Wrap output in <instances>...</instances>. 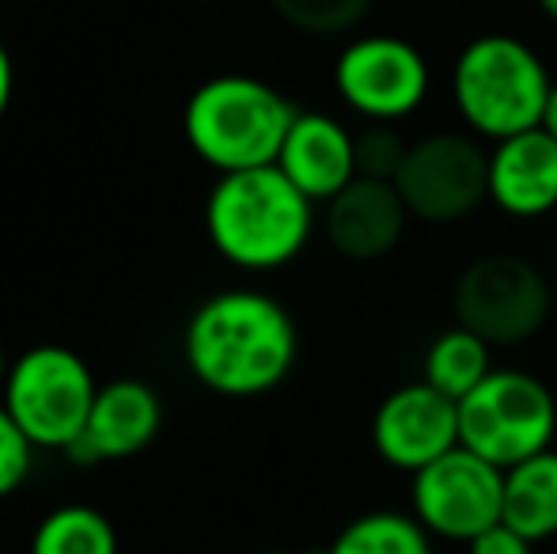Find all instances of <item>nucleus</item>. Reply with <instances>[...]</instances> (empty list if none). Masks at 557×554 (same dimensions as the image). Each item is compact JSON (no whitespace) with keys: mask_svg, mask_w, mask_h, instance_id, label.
I'll return each mask as SVG.
<instances>
[{"mask_svg":"<svg viewBox=\"0 0 557 554\" xmlns=\"http://www.w3.org/2000/svg\"><path fill=\"white\" fill-rule=\"evenodd\" d=\"M300 357L296 319L262 288H224L190 311L183 361L206 392L221 399H258L293 377Z\"/></svg>","mask_w":557,"mask_h":554,"instance_id":"nucleus-1","label":"nucleus"},{"mask_svg":"<svg viewBox=\"0 0 557 554\" xmlns=\"http://www.w3.org/2000/svg\"><path fill=\"white\" fill-rule=\"evenodd\" d=\"M315 229V201L277 163L216 175L206 198L209 244L243 274L285 270L308 251Z\"/></svg>","mask_w":557,"mask_h":554,"instance_id":"nucleus-2","label":"nucleus"},{"mask_svg":"<svg viewBox=\"0 0 557 554\" xmlns=\"http://www.w3.org/2000/svg\"><path fill=\"white\" fill-rule=\"evenodd\" d=\"M451 103L467 134L482 140H505L523 130L543 126L554 76L535 46L523 38L493 30L478 35L455 53Z\"/></svg>","mask_w":557,"mask_h":554,"instance_id":"nucleus-3","label":"nucleus"},{"mask_svg":"<svg viewBox=\"0 0 557 554\" xmlns=\"http://www.w3.org/2000/svg\"><path fill=\"white\" fill-rule=\"evenodd\" d=\"M296 107L273 84L247 73H221L186 99L183 134L190 152L216 175L277 163Z\"/></svg>","mask_w":557,"mask_h":554,"instance_id":"nucleus-4","label":"nucleus"},{"mask_svg":"<svg viewBox=\"0 0 557 554\" xmlns=\"http://www.w3.org/2000/svg\"><path fill=\"white\" fill-rule=\"evenodd\" d=\"M96 395V372L73 346L38 342L12 357L0 407L38 452H65L88 426Z\"/></svg>","mask_w":557,"mask_h":554,"instance_id":"nucleus-5","label":"nucleus"},{"mask_svg":"<svg viewBox=\"0 0 557 554\" xmlns=\"http://www.w3.org/2000/svg\"><path fill=\"white\" fill-rule=\"evenodd\" d=\"M557 395L528 369H493L467 399H459V444L500 471L554 448Z\"/></svg>","mask_w":557,"mask_h":554,"instance_id":"nucleus-6","label":"nucleus"},{"mask_svg":"<svg viewBox=\"0 0 557 554\" xmlns=\"http://www.w3.org/2000/svg\"><path fill=\"white\" fill-rule=\"evenodd\" d=\"M455 319L482 334L493 349L523 346L554 316L550 278L523 255L490 251L462 267L451 293Z\"/></svg>","mask_w":557,"mask_h":554,"instance_id":"nucleus-7","label":"nucleus"},{"mask_svg":"<svg viewBox=\"0 0 557 554\" xmlns=\"http://www.w3.org/2000/svg\"><path fill=\"white\" fill-rule=\"evenodd\" d=\"M413 221L459 224L490 201V148L462 130H436L410 140L395 175Z\"/></svg>","mask_w":557,"mask_h":554,"instance_id":"nucleus-8","label":"nucleus"},{"mask_svg":"<svg viewBox=\"0 0 557 554\" xmlns=\"http://www.w3.org/2000/svg\"><path fill=\"white\" fill-rule=\"evenodd\" d=\"M334 91L364 122H406L425 107L433 69L398 35H360L334 61Z\"/></svg>","mask_w":557,"mask_h":554,"instance_id":"nucleus-9","label":"nucleus"},{"mask_svg":"<svg viewBox=\"0 0 557 554\" xmlns=\"http://www.w3.org/2000/svg\"><path fill=\"white\" fill-rule=\"evenodd\" d=\"M500 509L505 471L462 444L410 475V513L433 540L470 543L485 528L500 525Z\"/></svg>","mask_w":557,"mask_h":554,"instance_id":"nucleus-10","label":"nucleus"},{"mask_svg":"<svg viewBox=\"0 0 557 554\" xmlns=\"http://www.w3.org/2000/svg\"><path fill=\"white\" fill-rule=\"evenodd\" d=\"M459 444V403L413 380L387 395L372 415V448L391 471L418 475Z\"/></svg>","mask_w":557,"mask_h":554,"instance_id":"nucleus-11","label":"nucleus"},{"mask_svg":"<svg viewBox=\"0 0 557 554\" xmlns=\"http://www.w3.org/2000/svg\"><path fill=\"white\" fill-rule=\"evenodd\" d=\"M413 213L391 178L357 175L323 206V236L349 262H380L398 251Z\"/></svg>","mask_w":557,"mask_h":554,"instance_id":"nucleus-12","label":"nucleus"},{"mask_svg":"<svg viewBox=\"0 0 557 554\" xmlns=\"http://www.w3.org/2000/svg\"><path fill=\"white\" fill-rule=\"evenodd\" d=\"M163 403L152 384L133 377H117L111 384H99L96 407L84 426V433L69 444L61 456L76 467H99L114 459H129L145 452L160 436Z\"/></svg>","mask_w":557,"mask_h":554,"instance_id":"nucleus-13","label":"nucleus"},{"mask_svg":"<svg viewBox=\"0 0 557 554\" xmlns=\"http://www.w3.org/2000/svg\"><path fill=\"white\" fill-rule=\"evenodd\" d=\"M490 206L523 224L557 209V140L543 126L490 145Z\"/></svg>","mask_w":557,"mask_h":554,"instance_id":"nucleus-14","label":"nucleus"},{"mask_svg":"<svg viewBox=\"0 0 557 554\" xmlns=\"http://www.w3.org/2000/svg\"><path fill=\"white\" fill-rule=\"evenodd\" d=\"M277 168L315 206H326L334 194H342L360 175L357 134L326 111H296L285 145H281Z\"/></svg>","mask_w":557,"mask_h":554,"instance_id":"nucleus-15","label":"nucleus"},{"mask_svg":"<svg viewBox=\"0 0 557 554\" xmlns=\"http://www.w3.org/2000/svg\"><path fill=\"white\" fill-rule=\"evenodd\" d=\"M500 520L528 535L531 543H546L557 535V448L528 456L505 467V509Z\"/></svg>","mask_w":557,"mask_h":554,"instance_id":"nucleus-16","label":"nucleus"},{"mask_svg":"<svg viewBox=\"0 0 557 554\" xmlns=\"http://www.w3.org/2000/svg\"><path fill=\"white\" fill-rule=\"evenodd\" d=\"M493 369H497V365H493L490 342L470 331V327L455 323L429 342L425 361H421V380H429L436 392H444L447 399L459 403V399H467Z\"/></svg>","mask_w":557,"mask_h":554,"instance_id":"nucleus-17","label":"nucleus"},{"mask_svg":"<svg viewBox=\"0 0 557 554\" xmlns=\"http://www.w3.org/2000/svg\"><path fill=\"white\" fill-rule=\"evenodd\" d=\"M27 554H117V528L96 505H58L35 525Z\"/></svg>","mask_w":557,"mask_h":554,"instance_id":"nucleus-18","label":"nucleus"},{"mask_svg":"<svg viewBox=\"0 0 557 554\" xmlns=\"http://www.w3.org/2000/svg\"><path fill=\"white\" fill-rule=\"evenodd\" d=\"M326 554H433V535L413 513L372 509L349 520Z\"/></svg>","mask_w":557,"mask_h":554,"instance_id":"nucleus-19","label":"nucleus"},{"mask_svg":"<svg viewBox=\"0 0 557 554\" xmlns=\"http://www.w3.org/2000/svg\"><path fill=\"white\" fill-rule=\"evenodd\" d=\"M375 0H270L281 23H288L300 35L334 38L360 27L372 12Z\"/></svg>","mask_w":557,"mask_h":554,"instance_id":"nucleus-20","label":"nucleus"},{"mask_svg":"<svg viewBox=\"0 0 557 554\" xmlns=\"http://www.w3.org/2000/svg\"><path fill=\"white\" fill-rule=\"evenodd\" d=\"M410 140L398 134L395 122H368L357 134V171L368 178H391L395 183L398 168L406 160Z\"/></svg>","mask_w":557,"mask_h":554,"instance_id":"nucleus-21","label":"nucleus"},{"mask_svg":"<svg viewBox=\"0 0 557 554\" xmlns=\"http://www.w3.org/2000/svg\"><path fill=\"white\" fill-rule=\"evenodd\" d=\"M35 444L23 436V429L15 426L12 415L0 407V502L15 494L23 482L35 471Z\"/></svg>","mask_w":557,"mask_h":554,"instance_id":"nucleus-22","label":"nucleus"},{"mask_svg":"<svg viewBox=\"0 0 557 554\" xmlns=\"http://www.w3.org/2000/svg\"><path fill=\"white\" fill-rule=\"evenodd\" d=\"M467 554H535V543L500 520V525L485 528L482 535H474L467 543Z\"/></svg>","mask_w":557,"mask_h":554,"instance_id":"nucleus-23","label":"nucleus"},{"mask_svg":"<svg viewBox=\"0 0 557 554\" xmlns=\"http://www.w3.org/2000/svg\"><path fill=\"white\" fill-rule=\"evenodd\" d=\"M12 91H15L12 53H8V46L0 42V119H4V114H8V103H12Z\"/></svg>","mask_w":557,"mask_h":554,"instance_id":"nucleus-24","label":"nucleus"},{"mask_svg":"<svg viewBox=\"0 0 557 554\" xmlns=\"http://www.w3.org/2000/svg\"><path fill=\"white\" fill-rule=\"evenodd\" d=\"M543 130L557 140V84L550 91V99H546V111H543Z\"/></svg>","mask_w":557,"mask_h":554,"instance_id":"nucleus-25","label":"nucleus"},{"mask_svg":"<svg viewBox=\"0 0 557 554\" xmlns=\"http://www.w3.org/2000/svg\"><path fill=\"white\" fill-rule=\"evenodd\" d=\"M539 12H543L550 23H557V0H539Z\"/></svg>","mask_w":557,"mask_h":554,"instance_id":"nucleus-26","label":"nucleus"},{"mask_svg":"<svg viewBox=\"0 0 557 554\" xmlns=\"http://www.w3.org/2000/svg\"><path fill=\"white\" fill-rule=\"evenodd\" d=\"M8 369H12V357H8V354H4V346H0V392H4Z\"/></svg>","mask_w":557,"mask_h":554,"instance_id":"nucleus-27","label":"nucleus"},{"mask_svg":"<svg viewBox=\"0 0 557 554\" xmlns=\"http://www.w3.org/2000/svg\"><path fill=\"white\" fill-rule=\"evenodd\" d=\"M258 554H300V551H258Z\"/></svg>","mask_w":557,"mask_h":554,"instance_id":"nucleus-28","label":"nucleus"},{"mask_svg":"<svg viewBox=\"0 0 557 554\" xmlns=\"http://www.w3.org/2000/svg\"><path fill=\"white\" fill-rule=\"evenodd\" d=\"M554 262H557V236H554Z\"/></svg>","mask_w":557,"mask_h":554,"instance_id":"nucleus-29","label":"nucleus"},{"mask_svg":"<svg viewBox=\"0 0 557 554\" xmlns=\"http://www.w3.org/2000/svg\"><path fill=\"white\" fill-rule=\"evenodd\" d=\"M554 357H557V346H554Z\"/></svg>","mask_w":557,"mask_h":554,"instance_id":"nucleus-30","label":"nucleus"}]
</instances>
